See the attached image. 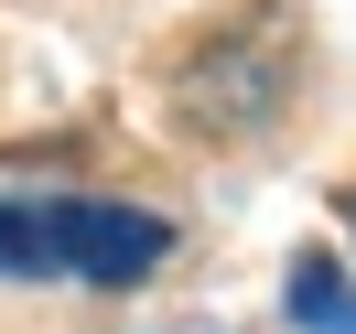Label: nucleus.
I'll return each mask as SVG.
<instances>
[{"mask_svg":"<svg viewBox=\"0 0 356 334\" xmlns=\"http://www.w3.org/2000/svg\"><path fill=\"white\" fill-rule=\"evenodd\" d=\"M173 226L140 216V205H108V194H0V281H140L162 269Z\"/></svg>","mask_w":356,"mask_h":334,"instance_id":"nucleus-1","label":"nucleus"},{"mask_svg":"<svg viewBox=\"0 0 356 334\" xmlns=\"http://www.w3.org/2000/svg\"><path fill=\"white\" fill-rule=\"evenodd\" d=\"M281 97H291V33H281V11H248V22L205 33V44L184 54V76H173V108H184L195 140H248V130H270Z\"/></svg>","mask_w":356,"mask_h":334,"instance_id":"nucleus-2","label":"nucleus"},{"mask_svg":"<svg viewBox=\"0 0 356 334\" xmlns=\"http://www.w3.org/2000/svg\"><path fill=\"white\" fill-rule=\"evenodd\" d=\"M291 324L302 334H356V281L334 259H302L291 269Z\"/></svg>","mask_w":356,"mask_h":334,"instance_id":"nucleus-3","label":"nucleus"}]
</instances>
